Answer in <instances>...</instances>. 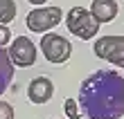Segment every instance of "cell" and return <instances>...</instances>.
Here are the masks:
<instances>
[{
	"mask_svg": "<svg viewBox=\"0 0 124 119\" xmlns=\"http://www.w3.org/2000/svg\"><path fill=\"white\" fill-rule=\"evenodd\" d=\"M79 106L88 119H120L124 115V77L97 70L79 88Z\"/></svg>",
	"mask_w": 124,
	"mask_h": 119,
	"instance_id": "1",
	"label": "cell"
},
{
	"mask_svg": "<svg viewBox=\"0 0 124 119\" xmlns=\"http://www.w3.org/2000/svg\"><path fill=\"white\" fill-rule=\"evenodd\" d=\"M65 25H68L70 34H75L77 38H84V41L95 38V34L99 32V23L84 7H72L65 16Z\"/></svg>",
	"mask_w": 124,
	"mask_h": 119,
	"instance_id": "2",
	"label": "cell"
},
{
	"mask_svg": "<svg viewBox=\"0 0 124 119\" xmlns=\"http://www.w3.org/2000/svg\"><path fill=\"white\" fill-rule=\"evenodd\" d=\"M63 18V11L59 7H39V9H34L27 14V27L32 29L36 34H47V29H52L61 23Z\"/></svg>",
	"mask_w": 124,
	"mask_h": 119,
	"instance_id": "3",
	"label": "cell"
},
{
	"mask_svg": "<svg viewBox=\"0 0 124 119\" xmlns=\"http://www.w3.org/2000/svg\"><path fill=\"white\" fill-rule=\"evenodd\" d=\"M93 49L99 58L124 68V36H101Z\"/></svg>",
	"mask_w": 124,
	"mask_h": 119,
	"instance_id": "4",
	"label": "cell"
},
{
	"mask_svg": "<svg viewBox=\"0 0 124 119\" xmlns=\"http://www.w3.org/2000/svg\"><path fill=\"white\" fill-rule=\"evenodd\" d=\"M41 49L45 58L50 63H63L70 58V52H72V45L68 38H63L59 34H45L41 38Z\"/></svg>",
	"mask_w": 124,
	"mask_h": 119,
	"instance_id": "5",
	"label": "cell"
},
{
	"mask_svg": "<svg viewBox=\"0 0 124 119\" xmlns=\"http://www.w3.org/2000/svg\"><path fill=\"white\" fill-rule=\"evenodd\" d=\"M9 58H11L14 65H18V68H30V65H34V61H36V45L27 38V36H18V38L11 43Z\"/></svg>",
	"mask_w": 124,
	"mask_h": 119,
	"instance_id": "6",
	"label": "cell"
},
{
	"mask_svg": "<svg viewBox=\"0 0 124 119\" xmlns=\"http://www.w3.org/2000/svg\"><path fill=\"white\" fill-rule=\"evenodd\" d=\"M52 92H54L52 81L45 79V77H36L32 83H30L27 97H30V101H34V103H45V101L52 99Z\"/></svg>",
	"mask_w": 124,
	"mask_h": 119,
	"instance_id": "7",
	"label": "cell"
},
{
	"mask_svg": "<svg viewBox=\"0 0 124 119\" xmlns=\"http://www.w3.org/2000/svg\"><path fill=\"white\" fill-rule=\"evenodd\" d=\"M90 14L95 16V20L101 23H111L117 16V2L115 0H93L90 5Z\"/></svg>",
	"mask_w": 124,
	"mask_h": 119,
	"instance_id": "8",
	"label": "cell"
},
{
	"mask_svg": "<svg viewBox=\"0 0 124 119\" xmlns=\"http://www.w3.org/2000/svg\"><path fill=\"white\" fill-rule=\"evenodd\" d=\"M11 79H14V63L9 58V52L0 47V94L9 88Z\"/></svg>",
	"mask_w": 124,
	"mask_h": 119,
	"instance_id": "9",
	"label": "cell"
},
{
	"mask_svg": "<svg viewBox=\"0 0 124 119\" xmlns=\"http://www.w3.org/2000/svg\"><path fill=\"white\" fill-rule=\"evenodd\" d=\"M16 18V2L14 0H0V25H7Z\"/></svg>",
	"mask_w": 124,
	"mask_h": 119,
	"instance_id": "10",
	"label": "cell"
},
{
	"mask_svg": "<svg viewBox=\"0 0 124 119\" xmlns=\"http://www.w3.org/2000/svg\"><path fill=\"white\" fill-rule=\"evenodd\" d=\"M0 119H14V108L7 101H0Z\"/></svg>",
	"mask_w": 124,
	"mask_h": 119,
	"instance_id": "11",
	"label": "cell"
},
{
	"mask_svg": "<svg viewBox=\"0 0 124 119\" xmlns=\"http://www.w3.org/2000/svg\"><path fill=\"white\" fill-rule=\"evenodd\" d=\"M65 112H68V117H70V119H79V112H77V103H75V99H68V101H65Z\"/></svg>",
	"mask_w": 124,
	"mask_h": 119,
	"instance_id": "12",
	"label": "cell"
},
{
	"mask_svg": "<svg viewBox=\"0 0 124 119\" xmlns=\"http://www.w3.org/2000/svg\"><path fill=\"white\" fill-rule=\"evenodd\" d=\"M9 36H11L9 27H7V25H0V47H2L5 43H9Z\"/></svg>",
	"mask_w": 124,
	"mask_h": 119,
	"instance_id": "13",
	"label": "cell"
},
{
	"mask_svg": "<svg viewBox=\"0 0 124 119\" xmlns=\"http://www.w3.org/2000/svg\"><path fill=\"white\" fill-rule=\"evenodd\" d=\"M30 2H32V5H45L47 0H30Z\"/></svg>",
	"mask_w": 124,
	"mask_h": 119,
	"instance_id": "14",
	"label": "cell"
}]
</instances>
